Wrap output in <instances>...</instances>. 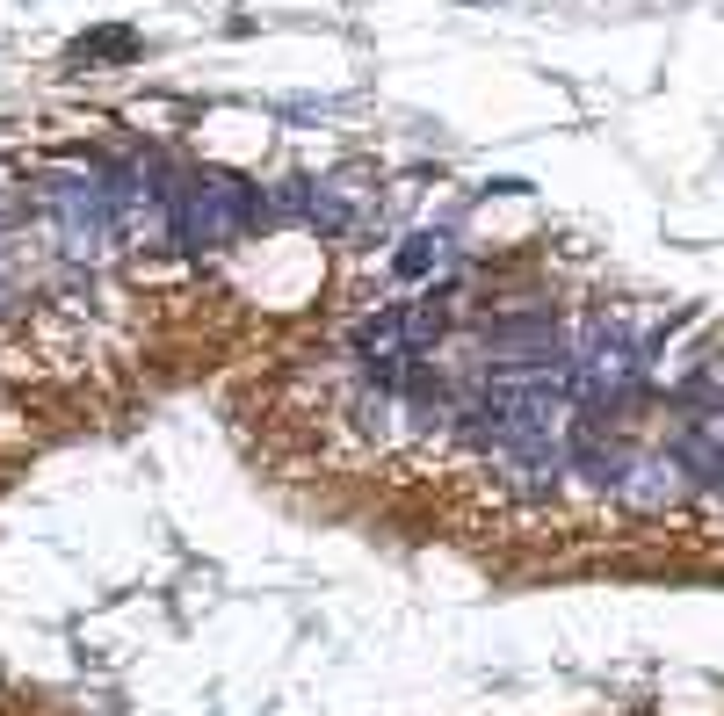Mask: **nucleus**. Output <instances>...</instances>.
<instances>
[{"instance_id": "f257e3e1", "label": "nucleus", "mask_w": 724, "mask_h": 716, "mask_svg": "<svg viewBox=\"0 0 724 716\" xmlns=\"http://www.w3.org/2000/svg\"><path fill=\"white\" fill-rule=\"evenodd\" d=\"M261 217H268V203L254 189H239V181H225V174H189L181 189H167V232L181 246H232V239H247Z\"/></svg>"}, {"instance_id": "f03ea898", "label": "nucleus", "mask_w": 724, "mask_h": 716, "mask_svg": "<svg viewBox=\"0 0 724 716\" xmlns=\"http://www.w3.org/2000/svg\"><path fill=\"white\" fill-rule=\"evenodd\" d=\"M428 268H442V239H428V232H420V239H406V254L391 261V275H406V283H420Z\"/></svg>"}]
</instances>
